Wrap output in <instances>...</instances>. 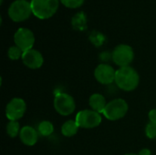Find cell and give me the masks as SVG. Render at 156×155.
I'll use <instances>...</instances> for the list:
<instances>
[{"label": "cell", "mask_w": 156, "mask_h": 155, "mask_svg": "<svg viewBox=\"0 0 156 155\" xmlns=\"http://www.w3.org/2000/svg\"><path fill=\"white\" fill-rule=\"evenodd\" d=\"M119 89L124 91L134 90L140 82L138 72L132 67H123L116 70L115 81Z\"/></svg>", "instance_id": "obj_1"}, {"label": "cell", "mask_w": 156, "mask_h": 155, "mask_svg": "<svg viewBox=\"0 0 156 155\" xmlns=\"http://www.w3.org/2000/svg\"><path fill=\"white\" fill-rule=\"evenodd\" d=\"M34 16L39 19H47L55 15L58 8V0H31Z\"/></svg>", "instance_id": "obj_2"}, {"label": "cell", "mask_w": 156, "mask_h": 155, "mask_svg": "<svg viewBox=\"0 0 156 155\" xmlns=\"http://www.w3.org/2000/svg\"><path fill=\"white\" fill-rule=\"evenodd\" d=\"M128 109V104L124 100L115 99L107 103L102 114L109 121H118L126 115Z\"/></svg>", "instance_id": "obj_3"}, {"label": "cell", "mask_w": 156, "mask_h": 155, "mask_svg": "<svg viewBox=\"0 0 156 155\" xmlns=\"http://www.w3.org/2000/svg\"><path fill=\"white\" fill-rule=\"evenodd\" d=\"M31 13V4L27 0H16L10 5L8 9V16L15 22L25 21L30 16Z\"/></svg>", "instance_id": "obj_4"}, {"label": "cell", "mask_w": 156, "mask_h": 155, "mask_svg": "<svg viewBox=\"0 0 156 155\" xmlns=\"http://www.w3.org/2000/svg\"><path fill=\"white\" fill-rule=\"evenodd\" d=\"M75 121L77 122L80 128L92 129L98 127L101 124V115L93 110H83L78 112Z\"/></svg>", "instance_id": "obj_5"}, {"label": "cell", "mask_w": 156, "mask_h": 155, "mask_svg": "<svg viewBox=\"0 0 156 155\" xmlns=\"http://www.w3.org/2000/svg\"><path fill=\"white\" fill-rule=\"evenodd\" d=\"M112 58L113 62L120 68L128 67L133 61L134 52L132 47L122 44L114 48L112 54Z\"/></svg>", "instance_id": "obj_6"}, {"label": "cell", "mask_w": 156, "mask_h": 155, "mask_svg": "<svg viewBox=\"0 0 156 155\" xmlns=\"http://www.w3.org/2000/svg\"><path fill=\"white\" fill-rule=\"evenodd\" d=\"M54 108L58 113L62 116H69L72 114L76 109V103L69 94L58 93L54 99Z\"/></svg>", "instance_id": "obj_7"}, {"label": "cell", "mask_w": 156, "mask_h": 155, "mask_svg": "<svg viewBox=\"0 0 156 155\" xmlns=\"http://www.w3.org/2000/svg\"><path fill=\"white\" fill-rule=\"evenodd\" d=\"M27 110V104L20 98L12 99L5 107V116L9 121H18L21 119Z\"/></svg>", "instance_id": "obj_8"}, {"label": "cell", "mask_w": 156, "mask_h": 155, "mask_svg": "<svg viewBox=\"0 0 156 155\" xmlns=\"http://www.w3.org/2000/svg\"><path fill=\"white\" fill-rule=\"evenodd\" d=\"M14 41L16 46H17L23 52L32 49L35 43V37L31 30L28 28L21 27L19 28L14 36Z\"/></svg>", "instance_id": "obj_9"}, {"label": "cell", "mask_w": 156, "mask_h": 155, "mask_svg": "<svg viewBox=\"0 0 156 155\" xmlns=\"http://www.w3.org/2000/svg\"><path fill=\"white\" fill-rule=\"evenodd\" d=\"M116 70L108 64H100L94 70V77L97 81L103 85H109L115 81Z\"/></svg>", "instance_id": "obj_10"}, {"label": "cell", "mask_w": 156, "mask_h": 155, "mask_svg": "<svg viewBox=\"0 0 156 155\" xmlns=\"http://www.w3.org/2000/svg\"><path fill=\"white\" fill-rule=\"evenodd\" d=\"M21 58L25 66H27L28 69H39L44 63V58H43L42 54L39 51L33 49V48L27 51H25Z\"/></svg>", "instance_id": "obj_11"}, {"label": "cell", "mask_w": 156, "mask_h": 155, "mask_svg": "<svg viewBox=\"0 0 156 155\" xmlns=\"http://www.w3.org/2000/svg\"><path fill=\"white\" fill-rule=\"evenodd\" d=\"M19 137L21 142L27 146H33L37 143L38 134L37 132L31 126H25L21 129Z\"/></svg>", "instance_id": "obj_12"}, {"label": "cell", "mask_w": 156, "mask_h": 155, "mask_svg": "<svg viewBox=\"0 0 156 155\" xmlns=\"http://www.w3.org/2000/svg\"><path fill=\"white\" fill-rule=\"evenodd\" d=\"M89 103L90 106L91 108V110L99 112V113H102L104 109L107 106V102L105 98L100 94V93H94L90 97L89 100Z\"/></svg>", "instance_id": "obj_13"}, {"label": "cell", "mask_w": 156, "mask_h": 155, "mask_svg": "<svg viewBox=\"0 0 156 155\" xmlns=\"http://www.w3.org/2000/svg\"><path fill=\"white\" fill-rule=\"evenodd\" d=\"M80 129V126L78 125L76 121L69 120L66 122L63 123L61 126V132L66 137H72L74 136Z\"/></svg>", "instance_id": "obj_14"}, {"label": "cell", "mask_w": 156, "mask_h": 155, "mask_svg": "<svg viewBox=\"0 0 156 155\" xmlns=\"http://www.w3.org/2000/svg\"><path fill=\"white\" fill-rule=\"evenodd\" d=\"M37 132L42 135V136H49L53 133L54 132V126L50 122L48 121H44L41 122L38 124V128H37Z\"/></svg>", "instance_id": "obj_15"}, {"label": "cell", "mask_w": 156, "mask_h": 155, "mask_svg": "<svg viewBox=\"0 0 156 155\" xmlns=\"http://www.w3.org/2000/svg\"><path fill=\"white\" fill-rule=\"evenodd\" d=\"M20 126L17 121H10L6 125V133L9 137L15 138L20 133Z\"/></svg>", "instance_id": "obj_16"}, {"label": "cell", "mask_w": 156, "mask_h": 155, "mask_svg": "<svg viewBox=\"0 0 156 155\" xmlns=\"http://www.w3.org/2000/svg\"><path fill=\"white\" fill-rule=\"evenodd\" d=\"M72 26L80 30H82L86 27V17L84 14L79 13L72 18Z\"/></svg>", "instance_id": "obj_17"}, {"label": "cell", "mask_w": 156, "mask_h": 155, "mask_svg": "<svg viewBox=\"0 0 156 155\" xmlns=\"http://www.w3.org/2000/svg\"><path fill=\"white\" fill-rule=\"evenodd\" d=\"M23 51L20 49L17 46H13L10 47L8 51H7V56L11 60H17L23 56Z\"/></svg>", "instance_id": "obj_18"}, {"label": "cell", "mask_w": 156, "mask_h": 155, "mask_svg": "<svg viewBox=\"0 0 156 155\" xmlns=\"http://www.w3.org/2000/svg\"><path fill=\"white\" fill-rule=\"evenodd\" d=\"M145 133L149 139H156V123L149 122L145 128Z\"/></svg>", "instance_id": "obj_19"}, {"label": "cell", "mask_w": 156, "mask_h": 155, "mask_svg": "<svg viewBox=\"0 0 156 155\" xmlns=\"http://www.w3.org/2000/svg\"><path fill=\"white\" fill-rule=\"evenodd\" d=\"M60 2L69 8H77L82 5L84 0H60Z\"/></svg>", "instance_id": "obj_20"}, {"label": "cell", "mask_w": 156, "mask_h": 155, "mask_svg": "<svg viewBox=\"0 0 156 155\" xmlns=\"http://www.w3.org/2000/svg\"><path fill=\"white\" fill-rule=\"evenodd\" d=\"M103 38H104L103 36L101 35L100 33H92V35L90 36L91 41H92L95 45H97V46H99L100 44L103 43Z\"/></svg>", "instance_id": "obj_21"}, {"label": "cell", "mask_w": 156, "mask_h": 155, "mask_svg": "<svg viewBox=\"0 0 156 155\" xmlns=\"http://www.w3.org/2000/svg\"><path fill=\"white\" fill-rule=\"evenodd\" d=\"M148 116H149L150 122L156 123V109L150 111V112H149V115H148Z\"/></svg>", "instance_id": "obj_22"}, {"label": "cell", "mask_w": 156, "mask_h": 155, "mask_svg": "<svg viewBox=\"0 0 156 155\" xmlns=\"http://www.w3.org/2000/svg\"><path fill=\"white\" fill-rule=\"evenodd\" d=\"M138 155H152V153L149 149H143L140 151Z\"/></svg>", "instance_id": "obj_23"}, {"label": "cell", "mask_w": 156, "mask_h": 155, "mask_svg": "<svg viewBox=\"0 0 156 155\" xmlns=\"http://www.w3.org/2000/svg\"><path fill=\"white\" fill-rule=\"evenodd\" d=\"M124 155H138V154H136V153H127V154H124Z\"/></svg>", "instance_id": "obj_24"}, {"label": "cell", "mask_w": 156, "mask_h": 155, "mask_svg": "<svg viewBox=\"0 0 156 155\" xmlns=\"http://www.w3.org/2000/svg\"><path fill=\"white\" fill-rule=\"evenodd\" d=\"M2 3H3V0H1V4H2Z\"/></svg>", "instance_id": "obj_25"}]
</instances>
